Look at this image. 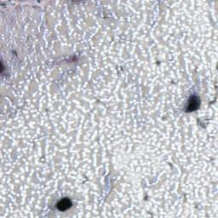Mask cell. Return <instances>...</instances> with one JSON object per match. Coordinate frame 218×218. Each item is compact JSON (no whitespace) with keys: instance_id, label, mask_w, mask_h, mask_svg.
<instances>
[{"instance_id":"1","label":"cell","mask_w":218,"mask_h":218,"mask_svg":"<svg viewBox=\"0 0 218 218\" xmlns=\"http://www.w3.org/2000/svg\"><path fill=\"white\" fill-rule=\"evenodd\" d=\"M57 206H58V209H59L60 210H65L68 209L71 206V202L66 199H62L60 203H58Z\"/></svg>"}]
</instances>
